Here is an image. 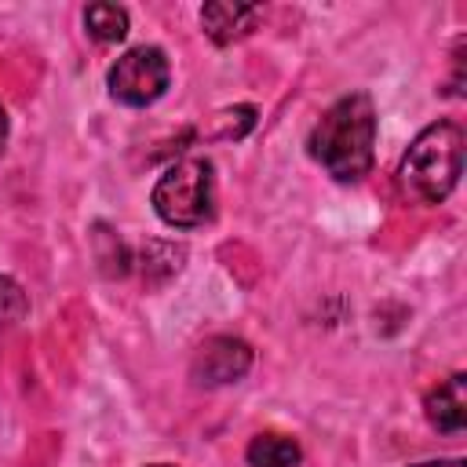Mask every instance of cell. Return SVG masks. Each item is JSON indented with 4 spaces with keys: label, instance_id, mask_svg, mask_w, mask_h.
Listing matches in <instances>:
<instances>
[{
    "label": "cell",
    "instance_id": "cell-1",
    "mask_svg": "<svg viewBox=\"0 0 467 467\" xmlns=\"http://www.w3.org/2000/svg\"><path fill=\"white\" fill-rule=\"evenodd\" d=\"M310 157L339 182H358L372 168L376 153V106L365 91H350L332 102L306 139Z\"/></svg>",
    "mask_w": 467,
    "mask_h": 467
},
{
    "label": "cell",
    "instance_id": "cell-2",
    "mask_svg": "<svg viewBox=\"0 0 467 467\" xmlns=\"http://www.w3.org/2000/svg\"><path fill=\"white\" fill-rule=\"evenodd\" d=\"M463 171V128L456 120L427 124L401 157L398 182L416 204H441Z\"/></svg>",
    "mask_w": 467,
    "mask_h": 467
},
{
    "label": "cell",
    "instance_id": "cell-3",
    "mask_svg": "<svg viewBox=\"0 0 467 467\" xmlns=\"http://www.w3.org/2000/svg\"><path fill=\"white\" fill-rule=\"evenodd\" d=\"M153 212L175 230L204 226L215 212L212 164L204 157H182L168 164L153 186Z\"/></svg>",
    "mask_w": 467,
    "mask_h": 467
},
{
    "label": "cell",
    "instance_id": "cell-4",
    "mask_svg": "<svg viewBox=\"0 0 467 467\" xmlns=\"http://www.w3.org/2000/svg\"><path fill=\"white\" fill-rule=\"evenodd\" d=\"M168 80H171V66H168V55L153 44H139L131 51H124L109 73H106V84H109V95L124 106H150L157 102L164 91H168Z\"/></svg>",
    "mask_w": 467,
    "mask_h": 467
},
{
    "label": "cell",
    "instance_id": "cell-5",
    "mask_svg": "<svg viewBox=\"0 0 467 467\" xmlns=\"http://www.w3.org/2000/svg\"><path fill=\"white\" fill-rule=\"evenodd\" d=\"M252 368V347L241 336H212L193 358V379L204 387L237 383Z\"/></svg>",
    "mask_w": 467,
    "mask_h": 467
},
{
    "label": "cell",
    "instance_id": "cell-6",
    "mask_svg": "<svg viewBox=\"0 0 467 467\" xmlns=\"http://www.w3.org/2000/svg\"><path fill=\"white\" fill-rule=\"evenodd\" d=\"M259 15H263V7H259V4L212 0V4H204V7H201V26H204V33H208V40H212V44L226 47V44H234V40L248 36V33H252V26L259 22Z\"/></svg>",
    "mask_w": 467,
    "mask_h": 467
},
{
    "label": "cell",
    "instance_id": "cell-7",
    "mask_svg": "<svg viewBox=\"0 0 467 467\" xmlns=\"http://www.w3.org/2000/svg\"><path fill=\"white\" fill-rule=\"evenodd\" d=\"M423 409H427V420H431L434 431H441V434L463 431L467 427V376L463 372H452L449 379H441L427 394Z\"/></svg>",
    "mask_w": 467,
    "mask_h": 467
},
{
    "label": "cell",
    "instance_id": "cell-8",
    "mask_svg": "<svg viewBox=\"0 0 467 467\" xmlns=\"http://www.w3.org/2000/svg\"><path fill=\"white\" fill-rule=\"evenodd\" d=\"M244 460L252 467H299L303 460V449L296 438L288 434H277V431H266V434H255L244 449Z\"/></svg>",
    "mask_w": 467,
    "mask_h": 467
},
{
    "label": "cell",
    "instance_id": "cell-9",
    "mask_svg": "<svg viewBox=\"0 0 467 467\" xmlns=\"http://www.w3.org/2000/svg\"><path fill=\"white\" fill-rule=\"evenodd\" d=\"M84 26L99 44H117L128 36V11L120 4H91L84 11Z\"/></svg>",
    "mask_w": 467,
    "mask_h": 467
},
{
    "label": "cell",
    "instance_id": "cell-10",
    "mask_svg": "<svg viewBox=\"0 0 467 467\" xmlns=\"http://www.w3.org/2000/svg\"><path fill=\"white\" fill-rule=\"evenodd\" d=\"M95 259L102 263V274L106 277H124L128 274V263H131L128 244L117 234H109L106 226H95Z\"/></svg>",
    "mask_w": 467,
    "mask_h": 467
},
{
    "label": "cell",
    "instance_id": "cell-11",
    "mask_svg": "<svg viewBox=\"0 0 467 467\" xmlns=\"http://www.w3.org/2000/svg\"><path fill=\"white\" fill-rule=\"evenodd\" d=\"M26 310H29V299H26L22 285H18L15 277L0 274V332L15 328V325L26 317Z\"/></svg>",
    "mask_w": 467,
    "mask_h": 467
},
{
    "label": "cell",
    "instance_id": "cell-12",
    "mask_svg": "<svg viewBox=\"0 0 467 467\" xmlns=\"http://www.w3.org/2000/svg\"><path fill=\"white\" fill-rule=\"evenodd\" d=\"M412 467H463V460H423V463H412Z\"/></svg>",
    "mask_w": 467,
    "mask_h": 467
},
{
    "label": "cell",
    "instance_id": "cell-13",
    "mask_svg": "<svg viewBox=\"0 0 467 467\" xmlns=\"http://www.w3.org/2000/svg\"><path fill=\"white\" fill-rule=\"evenodd\" d=\"M4 142H7V113L0 106V153H4Z\"/></svg>",
    "mask_w": 467,
    "mask_h": 467
},
{
    "label": "cell",
    "instance_id": "cell-14",
    "mask_svg": "<svg viewBox=\"0 0 467 467\" xmlns=\"http://www.w3.org/2000/svg\"><path fill=\"white\" fill-rule=\"evenodd\" d=\"M150 467H171V463H150Z\"/></svg>",
    "mask_w": 467,
    "mask_h": 467
}]
</instances>
